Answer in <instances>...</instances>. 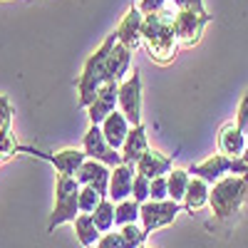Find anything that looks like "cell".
I'll list each match as a JSON object with an SVG mask.
<instances>
[{"label": "cell", "instance_id": "6da1fadb", "mask_svg": "<svg viewBox=\"0 0 248 248\" xmlns=\"http://www.w3.org/2000/svg\"><path fill=\"white\" fill-rule=\"evenodd\" d=\"M171 3V0H169ZM174 17L176 10L164 5L159 13L144 15V25H141V43L147 45V52L154 62L159 65H169L179 52V37L174 30Z\"/></svg>", "mask_w": 248, "mask_h": 248}, {"label": "cell", "instance_id": "7a4b0ae2", "mask_svg": "<svg viewBox=\"0 0 248 248\" xmlns=\"http://www.w3.org/2000/svg\"><path fill=\"white\" fill-rule=\"evenodd\" d=\"M114 45H117V35L112 32L105 43L94 50V55H90V60L85 62V67H82V75L77 77V94H79L77 105H79L82 109H87V107L92 105L97 90L105 85L107 60H109V52H112Z\"/></svg>", "mask_w": 248, "mask_h": 248}, {"label": "cell", "instance_id": "3957f363", "mask_svg": "<svg viewBox=\"0 0 248 248\" xmlns=\"http://www.w3.org/2000/svg\"><path fill=\"white\" fill-rule=\"evenodd\" d=\"M246 196H248V179L246 176H236V174L223 176L221 181L214 184L211 196H209L214 216L218 221H226V218L236 216L241 211Z\"/></svg>", "mask_w": 248, "mask_h": 248}, {"label": "cell", "instance_id": "277c9868", "mask_svg": "<svg viewBox=\"0 0 248 248\" xmlns=\"http://www.w3.org/2000/svg\"><path fill=\"white\" fill-rule=\"evenodd\" d=\"M79 189H82V184L77 181V176L57 174V184H55V209H52L50 221H47V231H50V233L57 229V226L72 223V221L79 216Z\"/></svg>", "mask_w": 248, "mask_h": 248}, {"label": "cell", "instance_id": "5b68a950", "mask_svg": "<svg viewBox=\"0 0 248 248\" xmlns=\"http://www.w3.org/2000/svg\"><path fill=\"white\" fill-rule=\"evenodd\" d=\"M181 214V203L174 199H164V201H144L139 209V218L147 233H154L156 229L174 223V218Z\"/></svg>", "mask_w": 248, "mask_h": 248}, {"label": "cell", "instance_id": "8992f818", "mask_svg": "<svg viewBox=\"0 0 248 248\" xmlns=\"http://www.w3.org/2000/svg\"><path fill=\"white\" fill-rule=\"evenodd\" d=\"M211 15L209 13H189V10H176V17H174V30H176V37H179V45L181 47H194L199 45V40L206 30V25L211 23Z\"/></svg>", "mask_w": 248, "mask_h": 248}, {"label": "cell", "instance_id": "52a82bcc", "mask_svg": "<svg viewBox=\"0 0 248 248\" xmlns=\"http://www.w3.org/2000/svg\"><path fill=\"white\" fill-rule=\"evenodd\" d=\"M119 112L129 119V124H141V77H139V67H134V72L119 82Z\"/></svg>", "mask_w": 248, "mask_h": 248}, {"label": "cell", "instance_id": "ba28073f", "mask_svg": "<svg viewBox=\"0 0 248 248\" xmlns=\"http://www.w3.org/2000/svg\"><path fill=\"white\" fill-rule=\"evenodd\" d=\"M82 149H85L87 159H97L102 164H107V167H119V164H124L122 159V152L109 147V141L105 139V134H102V127L99 124H90V129L85 134V139H82Z\"/></svg>", "mask_w": 248, "mask_h": 248}, {"label": "cell", "instance_id": "9c48e42d", "mask_svg": "<svg viewBox=\"0 0 248 248\" xmlns=\"http://www.w3.org/2000/svg\"><path fill=\"white\" fill-rule=\"evenodd\" d=\"M117 105H119V82H105V85L97 90L92 105L87 107L90 124H102L114 112Z\"/></svg>", "mask_w": 248, "mask_h": 248}, {"label": "cell", "instance_id": "30bf717a", "mask_svg": "<svg viewBox=\"0 0 248 248\" xmlns=\"http://www.w3.org/2000/svg\"><path fill=\"white\" fill-rule=\"evenodd\" d=\"M20 152H28V154H32V156H40V159H47L52 167L57 169V174H65V176H75L77 174V169L85 164V159H87V154H85V149H62V152H57V154H45V152H37V149H30V147H20Z\"/></svg>", "mask_w": 248, "mask_h": 248}, {"label": "cell", "instance_id": "8fae6325", "mask_svg": "<svg viewBox=\"0 0 248 248\" xmlns=\"http://www.w3.org/2000/svg\"><path fill=\"white\" fill-rule=\"evenodd\" d=\"M141 25H144V13L139 10V5H132L114 30L117 43H122L124 47H129L134 52L141 45Z\"/></svg>", "mask_w": 248, "mask_h": 248}, {"label": "cell", "instance_id": "7c38bea8", "mask_svg": "<svg viewBox=\"0 0 248 248\" xmlns=\"http://www.w3.org/2000/svg\"><path fill=\"white\" fill-rule=\"evenodd\" d=\"M77 181L82 186H94V189L107 196L109 194V179H112V167H107V164H102L97 159H85V164L77 169Z\"/></svg>", "mask_w": 248, "mask_h": 248}, {"label": "cell", "instance_id": "4fadbf2b", "mask_svg": "<svg viewBox=\"0 0 248 248\" xmlns=\"http://www.w3.org/2000/svg\"><path fill=\"white\" fill-rule=\"evenodd\" d=\"M134 176L137 169L134 164H119V167L112 169V179H109V199L114 203L124 201V199H132V186H134Z\"/></svg>", "mask_w": 248, "mask_h": 248}, {"label": "cell", "instance_id": "5bb4252c", "mask_svg": "<svg viewBox=\"0 0 248 248\" xmlns=\"http://www.w3.org/2000/svg\"><path fill=\"white\" fill-rule=\"evenodd\" d=\"M124 164H137L144 154L149 152V141H147V127L144 124H134L129 129L127 139H124V147L119 149Z\"/></svg>", "mask_w": 248, "mask_h": 248}, {"label": "cell", "instance_id": "9a60e30c", "mask_svg": "<svg viewBox=\"0 0 248 248\" xmlns=\"http://www.w3.org/2000/svg\"><path fill=\"white\" fill-rule=\"evenodd\" d=\"M102 127V134H105V139L109 141V147H114V149H122L124 147V139H127V134H129V129H132V124H129V119L124 117L122 112H112L105 122L99 124Z\"/></svg>", "mask_w": 248, "mask_h": 248}, {"label": "cell", "instance_id": "2e32d148", "mask_svg": "<svg viewBox=\"0 0 248 248\" xmlns=\"http://www.w3.org/2000/svg\"><path fill=\"white\" fill-rule=\"evenodd\" d=\"M129 65H132V50L124 47L122 43H117L109 52V60H107L105 82H122L129 72Z\"/></svg>", "mask_w": 248, "mask_h": 248}, {"label": "cell", "instance_id": "e0dca14e", "mask_svg": "<svg viewBox=\"0 0 248 248\" xmlns=\"http://www.w3.org/2000/svg\"><path fill=\"white\" fill-rule=\"evenodd\" d=\"M137 174H144L147 179H156V176H167L171 171V159L164 156L161 152L156 149H149L147 154H144L137 164H134Z\"/></svg>", "mask_w": 248, "mask_h": 248}, {"label": "cell", "instance_id": "ac0fdd59", "mask_svg": "<svg viewBox=\"0 0 248 248\" xmlns=\"http://www.w3.org/2000/svg\"><path fill=\"white\" fill-rule=\"evenodd\" d=\"M246 132L238 129V124H226L218 134V152L223 156H231V159H238L246 149Z\"/></svg>", "mask_w": 248, "mask_h": 248}, {"label": "cell", "instance_id": "d6986e66", "mask_svg": "<svg viewBox=\"0 0 248 248\" xmlns=\"http://www.w3.org/2000/svg\"><path fill=\"white\" fill-rule=\"evenodd\" d=\"M209 196H211V189H209V181H203L199 176H191L189 181V189H186V196H184V209L194 214L199 209H203L209 203Z\"/></svg>", "mask_w": 248, "mask_h": 248}, {"label": "cell", "instance_id": "ffe728a7", "mask_svg": "<svg viewBox=\"0 0 248 248\" xmlns=\"http://www.w3.org/2000/svg\"><path fill=\"white\" fill-rule=\"evenodd\" d=\"M72 226H75V236H77V241L85 246V248H94L97 241L102 238V231L94 226L92 214H79V216L72 221Z\"/></svg>", "mask_w": 248, "mask_h": 248}, {"label": "cell", "instance_id": "44dd1931", "mask_svg": "<svg viewBox=\"0 0 248 248\" xmlns=\"http://www.w3.org/2000/svg\"><path fill=\"white\" fill-rule=\"evenodd\" d=\"M167 181H169V199L184 203L186 189H189V181H191L189 169H171V171L167 174Z\"/></svg>", "mask_w": 248, "mask_h": 248}, {"label": "cell", "instance_id": "7402d4cb", "mask_svg": "<svg viewBox=\"0 0 248 248\" xmlns=\"http://www.w3.org/2000/svg\"><path fill=\"white\" fill-rule=\"evenodd\" d=\"M139 209L141 203H137L134 199H124L114 206V226H127V223H137L139 221Z\"/></svg>", "mask_w": 248, "mask_h": 248}, {"label": "cell", "instance_id": "603a6c76", "mask_svg": "<svg viewBox=\"0 0 248 248\" xmlns=\"http://www.w3.org/2000/svg\"><path fill=\"white\" fill-rule=\"evenodd\" d=\"M92 218H94V226H97L102 233L112 231V226H114V201H112L109 196H107V199H102V203L94 209Z\"/></svg>", "mask_w": 248, "mask_h": 248}, {"label": "cell", "instance_id": "cb8c5ba5", "mask_svg": "<svg viewBox=\"0 0 248 248\" xmlns=\"http://www.w3.org/2000/svg\"><path fill=\"white\" fill-rule=\"evenodd\" d=\"M122 241H124V248H139L144 246V241H147V231H144V226H137V223H127V226H122V231H119Z\"/></svg>", "mask_w": 248, "mask_h": 248}, {"label": "cell", "instance_id": "d4e9b609", "mask_svg": "<svg viewBox=\"0 0 248 248\" xmlns=\"http://www.w3.org/2000/svg\"><path fill=\"white\" fill-rule=\"evenodd\" d=\"M102 199H107V196H102L94 186H82L79 189V214H94Z\"/></svg>", "mask_w": 248, "mask_h": 248}, {"label": "cell", "instance_id": "484cf974", "mask_svg": "<svg viewBox=\"0 0 248 248\" xmlns=\"http://www.w3.org/2000/svg\"><path fill=\"white\" fill-rule=\"evenodd\" d=\"M149 186H152V179H147L144 174H137L134 176V186H132V199L137 203L149 201Z\"/></svg>", "mask_w": 248, "mask_h": 248}, {"label": "cell", "instance_id": "4316f807", "mask_svg": "<svg viewBox=\"0 0 248 248\" xmlns=\"http://www.w3.org/2000/svg\"><path fill=\"white\" fill-rule=\"evenodd\" d=\"M149 199H152V201H164V199H169V181H167V176H156V179H152Z\"/></svg>", "mask_w": 248, "mask_h": 248}, {"label": "cell", "instance_id": "83f0119b", "mask_svg": "<svg viewBox=\"0 0 248 248\" xmlns=\"http://www.w3.org/2000/svg\"><path fill=\"white\" fill-rule=\"evenodd\" d=\"M10 119H13V107H10L8 97L0 94V137L10 132Z\"/></svg>", "mask_w": 248, "mask_h": 248}, {"label": "cell", "instance_id": "f1b7e54d", "mask_svg": "<svg viewBox=\"0 0 248 248\" xmlns=\"http://www.w3.org/2000/svg\"><path fill=\"white\" fill-rule=\"evenodd\" d=\"M236 124H238L241 132L248 134V90L241 97V105H238V112H236Z\"/></svg>", "mask_w": 248, "mask_h": 248}, {"label": "cell", "instance_id": "f546056e", "mask_svg": "<svg viewBox=\"0 0 248 248\" xmlns=\"http://www.w3.org/2000/svg\"><path fill=\"white\" fill-rule=\"evenodd\" d=\"M176 10H189V13H203V0H171Z\"/></svg>", "mask_w": 248, "mask_h": 248}, {"label": "cell", "instance_id": "4dcf8cb0", "mask_svg": "<svg viewBox=\"0 0 248 248\" xmlns=\"http://www.w3.org/2000/svg\"><path fill=\"white\" fill-rule=\"evenodd\" d=\"M94 248H124V241H122L119 233H105V236L97 241Z\"/></svg>", "mask_w": 248, "mask_h": 248}, {"label": "cell", "instance_id": "1f68e13d", "mask_svg": "<svg viewBox=\"0 0 248 248\" xmlns=\"http://www.w3.org/2000/svg\"><path fill=\"white\" fill-rule=\"evenodd\" d=\"M164 5H169V0H141L139 10H141L144 15H149V13H159Z\"/></svg>", "mask_w": 248, "mask_h": 248}, {"label": "cell", "instance_id": "d6a6232c", "mask_svg": "<svg viewBox=\"0 0 248 248\" xmlns=\"http://www.w3.org/2000/svg\"><path fill=\"white\" fill-rule=\"evenodd\" d=\"M241 159H243V161L248 164V144H246V149H243V154H241Z\"/></svg>", "mask_w": 248, "mask_h": 248}, {"label": "cell", "instance_id": "836d02e7", "mask_svg": "<svg viewBox=\"0 0 248 248\" xmlns=\"http://www.w3.org/2000/svg\"><path fill=\"white\" fill-rule=\"evenodd\" d=\"M139 248H147V246H139Z\"/></svg>", "mask_w": 248, "mask_h": 248}, {"label": "cell", "instance_id": "e575fe53", "mask_svg": "<svg viewBox=\"0 0 248 248\" xmlns=\"http://www.w3.org/2000/svg\"><path fill=\"white\" fill-rule=\"evenodd\" d=\"M0 161H3V156H0Z\"/></svg>", "mask_w": 248, "mask_h": 248}]
</instances>
